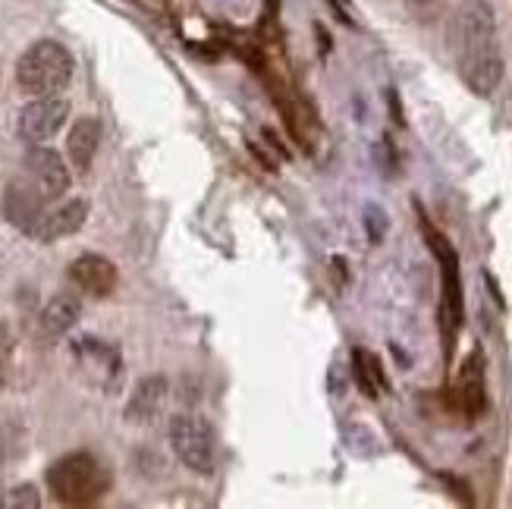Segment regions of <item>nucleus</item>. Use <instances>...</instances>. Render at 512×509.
Segmentation results:
<instances>
[{"label":"nucleus","mask_w":512,"mask_h":509,"mask_svg":"<svg viewBox=\"0 0 512 509\" xmlns=\"http://www.w3.org/2000/svg\"><path fill=\"white\" fill-rule=\"evenodd\" d=\"M70 280H73L76 290L95 296V299H104V296H110L117 290V268H114V261H110V258L88 252V255H79L70 264Z\"/></svg>","instance_id":"obj_10"},{"label":"nucleus","mask_w":512,"mask_h":509,"mask_svg":"<svg viewBox=\"0 0 512 509\" xmlns=\"http://www.w3.org/2000/svg\"><path fill=\"white\" fill-rule=\"evenodd\" d=\"M421 233L428 239V249L434 252L440 264V334H443V352L447 359L453 356V346L459 337V327L465 318V299H462V277H459V255L453 242L443 236L428 217H421Z\"/></svg>","instance_id":"obj_3"},{"label":"nucleus","mask_w":512,"mask_h":509,"mask_svg":"<svg viewBox=\"0 0 512 509\" xmlns=\"http://www.w3.org/2000/svg\"><path fill=\"white\" fill-rule=\"evenodd\" d=\"M365 230H368V239L371 242H381L384 233H387V214L384 208H377V205H368L365 208Z\"/></svg>","instance_id":"obj_18"},{"label":"nucleus","mask_w":512,"mask_h":509,"mask_svg":"<svg viewBox=\"0 0 512 509\" xmlns=\"http://www.w3.org/2000/svg\"><path fill=\"white\" fill-rule=\"evenodd\" d=\"M22 173L29 176V180L35 183V189L48 198L51 205L70 192V183H73V176H70V170H66L60 154L51 148H41V145H32L26 161H22Z\"/></svg>","instance_id":"obj_8"},{"label":"nucleus","mask_w":512,"mask_h":509,"mask_svg":"<svg viewBox=\"0 0 512 509\" xmlns=\"http://www.w3.org/2000/svg\"><path fill=\"white\" fill-rule=\"evenodd\" d=\"M110 469L92 453H70L48 469V491L63 506H92L110 491Z\"/></svg>","instance_id":"obj_2"},{"label":"nucleus","mask_w":512,"mask_h":509,"mask_svg":"<svg viewBox=\"0 0 512 509\" xmlns=\"http://www.w3.org/2000/svg\"><path fill=\"white\" fill-rule=\"evenodd\" d=\"M450 54L459 79L475 95H491L503 79V54L497 41V16L487 0H462L450 19Z\"/></svg>","instance_id":"obj_1"},{"label":"nucleus","mask_w":512,"mask_h":509,"mask_svg":"<svg viewBox=\"0 0 512 509\" xmlns=\"http://www.w3.org/2000/svg\"><path fill=\"white\" fill-rule=\"evenodd\" d=\"M66 117H70V101L60 95H41L32 104L22 107L19 114V136L29 145H41L54 139L63 129Z\"/></svg>","instance_id":"obj_7"},{"label":"nucleus","mask_w":512,"mask_h":509,"mask_svg":"<svg viewBox=\"0 0 512 509\" xmlns=\"http://www.w3.org/2000/svg\"><path fill=\"white\" fill-rule=\"evenodd\" d=\"M4 462H7V437L0 434V472H4Z\"/></svg>","instance_id":"obj_19"},{"label":"nucleus","mask_w":512,"mask_h":509,"mask_svg":"<svg viewBox=\"0 0 512 509\" xmlns=\"http://www.w3.org/2000/svg\"><path fill=\"white\" fill-rule=\"evenodd\" d=\"M450 409H456L465 422H475L487 409V374H484V352L472 349L456 371L450 387Z\"/></svg>","instance_id":"obj_6"},{"label":"nucleus","mask_w":512,"mask_h":509,"mask_svg":"<svg viewBox=\"0 0 512 509\" xmlns=\"http://www.w3.org/2000/svg\"><path fill=\"white\" fill-rule=\"evenodd\" d=\"M170 447L180 456L186 469L195 475H211L214 472V434L211 428L195 415H173L170 418Z\"/></svg>","instance_id":"obj_5"},{"label":"nucleus","mask_w":512,"mask_h":509,"mask_svg":"<svg viewBox=\"0 0 512 509\" xmlns=\"http://www.w3.org/2000/svg\"><path fill=\"white\" fill-rule=\"evenodd\" d=\"M352 374H355V384H359V390L365 396H371V400H377V396L387 390L384 365L371 349H362V346L352 349Z\"/></svg>","instance_id":"obj_15"},{"label":"nucleus","mask_w":512,"mask_h":509,"mask_svg":"<svg viewBox=\"0 0 512 509\" xmlns=\"http://www.w3.org/2000/svg\"><path fill=\"white\" fill-rule=\"evenodd\" d=\"M98 142H101V123L95 117H82L73 123L70 139H66V151H70V161L79 173L92 170V161L98 154Z\"/></svg>","instance_id":"obj_14"},{"label":"nucleus","mask_w":512,"mask_h":509,"mask_svg":"<svg viewBox=\"0 0 512 509\" xmlns=\"http://www.w3.org/2000/svg\"><path fill=\"white\" fill-rule=\"evenodd\" d=\"M0 208H4V217L10 220L13 227H19L22 233H29L41 220V214L51 208V202L35 189V183L29 180L26 173H19L7 183L4 205H0Z\"/></svg>","instance_id":"obj_9"},{"label":"nucleus","mask_w":512,"mask_h":509,"mask_svg":"<svg viewBox=\"0 0 512 509\" xmlns=\"http://www.w3.org/2000/svg\"><path fill=\"white\" fill-rule=\"evenodd\" d=\"M10 359H13V330H10V324L0 321V390H4V384H7Z\"/></svg>","instance_id":"obj_17"},{"label":"nucleus","mask_w":512,"mask_h":509,"mask_svg":"<svg viewBox=\"0 0 512 509\" xmlns=\"http://www.w3.org/2000/svg\"><path fill=\"white\" fill-rule=\"evenodd\" d=\"M73 79V54L60 41L41 38L16 63V85L26 95H57Z\"/></svg>","instance_id":"obj_4"},{"label":"nucleus","mask_w":512,"mask_h":509,"mask_svg":"<svg viewBox=\"0 0 512 509\" xmlns=\"http://www.w3.org/2000/svg\"><path fill=\"white\" fill-rule=\"evenodd\" d=\"M85 217H88V202H85V198H70V202H63L57 208L44 211L38 224L29 230V236L35 242H57L63 236L79 233L82 224H85Z\"/></svg>","instance_id":"obj_11"},{"label":"nucleus","mask_w":512,"mask_h":509,"mask_svg":"<svg viewBox=\"0 0 512 509\" xmlns=\"http://www.w3.org/2000/svg\"><path fill=\"white\" fill-rule=\"evenodd\" d=\"M79 315H82L79 299L73 293H60V296H54L48 305H44V312L38 318V334L44 340H57L79 321Z\"/></svg>","instance_id":"obj_13"},{"label":"nucleus","mask_w":512,"mask_h":509,"mask_svg":"<svg viewBox=\"0 0 512 509\" xmlns=\"http://www.w3.org/2000/svg\"><path fill=\"white\" fill-rule=\"evenodd\" d=\"M167 393H170V387H167V378H161V374H151V378L139 381L136 393H132L126 403V422H132V425L154 422L167 403Z\"/></svg>","instance_id":"obj_12"},{"label":"nucleus","mask_w":512,"mask_h":509,"mask_svg":"<svg viewBox=\"0 0 512 509\" xmlns=\"http://www.w3.org/2000/svg\"><path fill=\"white\" fill-rule=\"evenodd\" d=\"M41 503L38 491L32 488V484H19V488H13L7 497H0V506H22V509H35Z\"/></svg>","instance_id":"obj_16"}]
</instances>
